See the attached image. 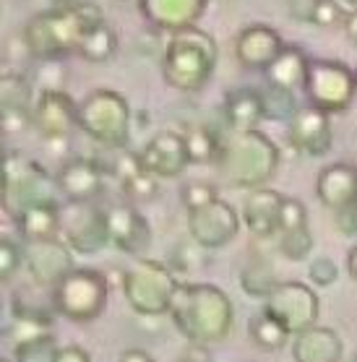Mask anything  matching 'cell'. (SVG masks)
Listing matches in <instances>:
<instances>
[{
    "label": "cell",
    "mask_w": 357,
    "mask_h": 362,
    "mask_svg": "<svg viewBox=\"0 0 357 362\" xmlns=\"http://www.w3.org/2000/svg\"><path fill=\"white\" fill-rule=\"evenodd\" d=\"M183 362H211V354H209L206 344H191L188 349V357Z\"/></svg>",
    "instance_id": "ee69618b"
},
{
    "label": "cell",
    "mask_w": 357,
    "mask_h": 362,
    "mask_svg": "<svg viewBox=\"0 0 357 362\" xmlns=\"http://www.w3.org/2000/svg\"><path fill=\"white\" fill-rule=\"evenodd\" d=\"M139 162H141L144 173L154 175L157 180H170V177H180V175L191 167L188 151L183 144V133L180 131H159L151 136L141 146Z\"/></svg>",
    "instance_id": "9a60e30c"
},
{
    "label": "cell",
    "mask_w": 357,
    "mask_h": 362,
    "mask_svg": "<svg viewBox=\"0 0 357 362\" xmlns=\"http://www.w3.org/2000/svg\"><path fill=\"white\" fill-rule=\"evenodd\" d=\"M55 182L60 190V201L66 198V204H94L105 193L107 173L97 159L71 157L60 165Z\"/></svg>",
    "instance_id": "4fadbf2b"
},
{
    "label": "cell",
    "mask_w": 357,
    "mask_h": 362,
    "mask_svg": "<svg viewBox=\"0 0 357 362\" xmlns=\"http://www.w3.org/2000/svg\"><path fill=\"white\" fill-rule=\"evenodd\" d=\"M120 185H123L125 198L133 201V204H146V201H154L159 196V180L154 175L144 173V170L133 173L131 177H125Z\"/></svg>",
    "instance_id": "e575fe53"
},
{
    "label": "cell",
    "mask_w": 357,
    "mask_h": 362,
    "mask_svg": "<svg viewBox=\"0 0 357 362\" xmlns=\"http://www.w3.org/2000/svg\"><path fill=\"white\" fill-rule=\"evenodd\" d=\"M341 26H344V34H347V40L357 47V8L349 11L347 16H344V24H341Z\"/></svg>",
    "instance_id": "f6af8a7d"
},
{
    "label": "cell",
    "mask_w": 357,
    "mask_h": 362,
    "mask_svg": "<svg viewBox=\"0 0 357 362\" xmlns=\"http://www.w3.org/2000/svg\"><path fill=\"white\" fill-rule=\"evenodd\" d=\"M303 91H305L310 107L321 110L326 115H339V112L349 110V105L357 97L355 71L341 60L310 58Z\"/></svg>",
    "instance_id": "9c48e42d"
},
{
    "label": "cell",
    "mask_w": 357,
    "mask_h": 362,
    "mask_svg": "<svg viewBox=\"0 0 357 362\" xmlns=\"http://www.w3.org/2000/svg\"><path fill=\"white\" fill-rule=\"evenodd\" d=\"M55 362H92L89 352L81 349V346H58V354H55Z\"/></svg>",
    "instance_id": "7bdbcfd3"
},
{
    "label": "cell",
    "mask_w": 357,
    "mask_h": 362,
    "mask_svg": "<svg viewBox=\"0 0 357 362\" xmlns=\"http://www.w3.org/2000/svg\"><path fill=\"white\" fill-rule=\"evenodd\" d=\"M34 97L32 86L24 76L3 74L0 76V112H11V110H32Z\"/></svg>",
    "instance_id": "4dcf8cb0"
},
{
    "label": "cell",
    "mask_w": 357,
    "mask_h": 362,
    "mask_svg": "<svg viewBox=\"0 0 357 362\" xmlns=\"http://www.w3.org/2000/svg\"><path fill=\"white\" fill-rule=\"evenodd\" d=\"M120 362H154V360H151V354L146 349H125L120 354Z\"/></svg>",
    "instance_id": "bcb514c9"
},
{
    "label": "cell",
    "mask_w": 357,
    "mask_h": 362,
    "mask_svg": "<svg viewBox=\"0 0 357 362\" xmlns=\"http://www.w3.org/2000/svg\"><path fill=\"white\" fill-rule=\"evenodd\" d=\"M287 141L305 157H326L334 146L332 115L310 105H300L298 112L287 120Z\"/></svg>",
    "instance_id": "2e32d148"
},
{
    "label": "cell",
    "mask_w": 357,
    "mask_h": 362,
    "mask_svg": "<svg viewBox=\"0 0 357 362\" xmlns=\"http://www.w3.org/2000/svg\"><path fill=\"white\" fill-rule=\"evenodd\" d=\"M42 204H63L55 175L37 159L21 151H6L0 177V209L11 222H16L26 209Z\"/></svg>",
    "instance_id": "5b68a950"
},
{
    "label": "cell",
    "mask_w": 357,
    "mask_h": 362,
    "mask_svg": "<svg viewBox=\"0 0 357 362\" xmlns=\"http://www.w3.org/2000/svg\"><path fill=\"white\" fill-rule=\"evenodd\" d=\"M308 227V209L300 198L284 196L282 206H279V219H276V235L279 232H290Z\"/></svg>",
    "instance_id": "d590c367"
},
{
    "label": "cell",
    "mask_w": 357,
    "mask_h": 362,
    "mask_svg": "<svg viewBox=\"0 0 357 362\" xmlns=\"http://www.w3.org/2000/svg\"><path fill=\"white\" fill-rule=\"evenodd\" d=\"M76 128L107 151L128 148L133 133V107L115 89H94L78 102Z\"/></svg>",
    "instance_id": "8992f818"
},
{
    "label": "cell",
    "mask_w": 357,
    "mask_h": 362,
    "mask_svg": "<svg viewBox=\"0 0 357 362\" xmlns=\"http://www.w3.org/2000/svg\"><path fill=\"white\" fill-rule=\"evenodd\" d=\"M3 162H6V148L0 151V177H3Z\"/></svg>",
    "instance_id": "c3c4849f"
},
{
    "label": "cell",
    "mask_w": 357,
    "mask_h": 362,
    "mask_svg": "<svg viewBox=\"0 0 357 362\" xmlns=\"http://www.w3.org/2000/svg\"><path fill=\"white\" fill-rule=\"evenodd\" d=\"M344 16L347 11L341 8L339 0H316V11H313V26H321V29H332V26L344 24Z\"/></svg>",
    "instance_id": "74e56055"
},
{
    "label": "cell",
    "mask_w": 357,
    "mask_h": 362,
    "mask_svg": "<svg viewBox=\"0 0 357 362\" xmlns=\"http://www.w3.org/2000/svg\"><path fill=\"white\" fill-rule=\"evenodd\" d=\"M352 71H355V78H357V68H352Z\"/></svg>",
    "instance_id": "816d5d0a"
},
{
    "label": "cell",
    "mask_w": 357,
    "mask_h": 362,
    "mask_svg": "<svg viewBox=\"0 0 357 362\" xmlns=\"http://www.w3.org/2000/svg\"><path fill=\"white\" fill-rule=\"evenodd\" d=\"M102 211L107 222L110 245L128 255H139L151 245V227L139 209L131 204H110Z\"/></svg>",
    "instance_id": "ac0fdd59"
},
{
    "label": "cell",
    "mask_w": 357,
    "mask_h": 362,
    "mask_svg": "<svg viewBox=\"0 0 357 362\" xmlns=\"http://www.w3.org/2000/svg\"><path fill=\"white\" fill-rule=\"evenodd\" d=\"M55 354H58V341L52 334L26 339L13 346V362H55Z\"/></svg>",
    "instance_id": "d6a6232c"
},
{
    "label": "cell",
    "mask_w": 357,
    "mask_h": 362,
    "mask_svg": "<svg viewBox=\"0 0 357 362\" xmlns=\"http://www.w3.org/2000/svg\"><path fill=\"white\" fill-rule=\"evenodd\" d=\"M248 334L258 346H264V349H274V352L276 349H282V346L290 341L287 329H284L276 318H271L266 310H261V313H256L253 318H250Z\"/></svg>",
    "instance_id": "f1b7e54d"
},
{
    "label": "cell",
    "mask_w": 357,
    "mask_h": 362,
    "mask_svg": "<svg viewBox=\"0 0 357 362\" xmlns=\"http://www.w3.org/2000/svg\"><path fill=\"white\" fill-rule=\"evenodd\" d=\"M282 49V34L269 24H248L235 37V58L248 71H266Z\"/></svg>",
    "instance_id": "d6986e66"
},
{
    "label": "cell",
    "mask_w": 357,
    "mask_h": 362,
    "mask_svg": "<svg viewBox=\"0 0 357 362\" xmlns=\"http://www.w3.org/2000/svg\"><path fill=\"white\" fill-rule=\"evenodd\" d=\"M261 91V102H264V120H276V123H287L295 112H298L300 102L295 97V91L279 89L266 83Z\"/></svg>",
    "instance_id": "f546056e"
},
{
    "label": "cell",
    "mask_w": 357,
    "mask_h": 362,
    "mask_svg": "<svg viewBox=\"0 0 357 362\" xmlns=\"http://www.w3.org/2000/svg\"><path fill=\"white\" fill-rule=\"evenodd\" d=\"M308 276L316 287H332L334 281L339 279V269H336L332 258L318 255L316 261H310V266H308Z\"/></svg>",
    "instance_id": "ab89813d"
},
{
    "label": "cell",
    "mask_w": 357,
    "mask_h": 362,
    "mask_svg": "<svg viewBox=\"0 0 357 362\" xmlns=\"http://www.w3.org/2000/svg\"><path fill=\"white\" fill-rule=\"evenodd\" d=\"M102 21L105 13L92 0H58L52 8L29 18L24 26V45L42 63H60L76 55L83 34Z\"/></svg>",
    "instance_id": "6da1fadb"
},
{
    "label": "cell",
    "mask_w": 357,
    "mask_h": 362,
    "mask_svg": "<svg viewBox=\"0 0 357 362\" xmlns=\"http://www.w3.org/2000/svg\"><path fill=\"white\" fill-rule=\"evenodd\" d=\"M180 133H183V144L191 165H211V162H216L219 141H222V133L216 128H211V125H191V128H185Z\"/></svg>",
    "instance_id": "83f0119b"
},
{
    "label": "cell",
    "mask_w": 357,
    "mask_h": 362,
    "mask_svg": "<svg viewBox=\"0 0 357 362\" xmlns=\"http://www.w3.org/2000/svg\"><path fill=\"white\" fill-rule=\"evenodd\" d=\"M308 63H310V58L305 55V49L298 47V45H284V49L274 58V63L264 71L266 83L279 86V89H287V91L303 89V81H305V74H308Z\"/></svg>",
    "instance_id": "d4e9b609"
},
{
    "label": "cell",
    "mask_w": 357,
    "mask_h": 362,
    "mask_svg": "<svg viewBox=\"0 0 357 362\" xmlns=\"http://www.w3.org/2000/svg\"><path fill=\"white\" fill-rule=\"evenodd\" d=\"M282 193L274 188H256L248 190L242 201L240 222L248 227L253 238L266 240L276 235V219H279V206H282Z\"/></svg>",
    "instance_id": "44dd1931"
},
{
    "label": "cell",
    "mask_w": 357,
    "mask_h": 362,
    "mask_svg": "<svg viewBox=\"0 0 357 362\" xmlns=\"http://www.w3.org/2000/svg\"><path fill=\"white\" fill-rule=\"evenodd\" d=\"M110 300V284L105 274L97 269L74 266L63 279L52 287V308L55 313L66 315L68 321L86 323L105 313Z\"/></svg>",
    "instance_id": "52a82bcc"
},
{
    "label": "cell",
    "mask_w": 357,
    "mask_h": 362,
    "mask_svg": "<svg viewBox=\"0 0 357 362\" xmlns=\"http://www.w3.org/2000/svg\"><path fill=\"white\" fill-rule=\"evenodd\" d=\"M24 269L40 287H55L71 269H74V255L71 247L60 238L52 240H34L24 243Z\"/></svg>",
    "instance_id": "e0dca14e"
},
{
    "label": "cell",
    "mask_w": 357,
    "mask_h": 362,
    "mask_svg": "<svg viewBox=\"0 0 357 362\" xmlns=\"http://www.w3.org/2000/svg\"><path fill=\"white\" fill-rule=\"evenodd\" d=\"M240 287L248 297H269V292L276 287L274 272L266 261H253L240 272Z\"/></svg>",
    "instance_id": "1f68e13d"
},
{
    "label": "cell",
    "mask_w": 357,
    "mask_h": 362,
    "mask_svg": "<svg viewBox=\"0 0 357 362\" xmlns=\"http://www.w3.org/2000/svg\"><path fill=\"white\" fill-rule=\"evenodd\" d=\"M347 272H349V276L357 281V243L349 247V253H347Z\"/></svg>",
    "instance_id": "7dc6e473"
},
{
    "label": "cell",
    "mask_w": 357,
    "mask_h": 362,
    "mask_svg": "<svg viewBox=\"0 0 357 362\" xmlns=\"http://www.w3.org/2000/svg\"><path fill=\"white\" fill-rule=\"evenodd\" d=\"M240 224V211L219 196L188 211V232L201 250H219L230 245L238 238Z\"/></svg>",
    "instance_id": "8fae6325"
},
{
    "label": "cell",
    "mask_w": 357,
    "mask_h": 362,
    "mask_svg": "<svg viewBox=\"0 0 357 362\" xmlns=\"http://www.w3.org/2000/svg\"><path fill=\"white\" fill-rule=\"evenodd\" d=\"M13 224H16L18 238L24 243L60 238V204L32 206Z\"/></svg>",
    "instance_id": "484cf974"
},
{
    "label": "cell",
    "mask_w": 357,
    "mask_h": 362,
    "mask_svg": "<svg viewBox=\"0 0 357 362\" xmlns=\"http://www.w3.org/2000/svg\"><path fill=\"white\" fill-rule=\"evenodd\" d=\"M341 354H344V344L339 334L318 323L295 334V341H292L295 362H341Z\"/></svg>",
    "instance_id": "603a6c76"
},
{
    "label": "cell",
    "mask_w": 357,
    "mask_h": 362,
    "mask_svg": "<svg viewBox=\"0 0 357 362\" xmlns=\"http://www.w3.org/2000/svg\"><path fill=\"white\" fill-rule=\"evenodd\" d=\"M24 269V250L11 238H0V281L13 279Z\"/></svg>",
    "instance_id": "8d00e7d4"
},
{
    "label": "cell",
    "mask_w": 357,
    "mask_h": 362,
    "mask_svg": "<svg viewBox=\"0 0 357 362\" xmlns=\"http://www.w3.org/2000/svg\"><path fill=\"white\" fill-rule=\"evenodd\" d=\"M76 112L78 102L66 89H42L32 105V125L47 141L68 139L76 128Z\"/></svg>",
    "instance_id": "5bb4252c"
},
{
    "label": "cell",
    "mask_w": 357,
    "mask_h": 362,
    "mask_svg": "<svg viewBox=\"0 0 357 362\" xmlns=\"http://www.w3.org/2000/svg\"><path fill=\"white\" fill-rule=\"evenodd\" d=\"M313 11H316V0H287V13L298 24H310L313 21Z\"/></svg>",
    "instance_id": "b9f144b4"
},
{
    "label": "cell",
    "mask_w": 357,
    "mask_h": 362,
    "mask_svg": "<svg viewBox=\"0 0 357 362\" xmlns=\"http://www.w3.org/2000/svg\"><path fill=\"white\" fill-rule=\"evenodd\" d=\"M216 196H219L216 188L214 185H209V182H185L183 190H180V201H183V206L188 209V211L209 204V201H214Z\"/></svg>",
    "instance_id": "f35d334b"
},
{
    "label": "cell",
    "mask_w": 357,
    "mask_h": 362,
    "mask_svg": "<svg viewBox=\"0 0 357 362\" xmlns=\"http://www.w3.org/2000/svg\"><path fill=\"white\" fill-rule=\"evenodd\" d=\"M219 3H230V0H219Z\"/></svg>",
    "instance_id": "f5cc1de1"
},
{
    "label": "cell",
    "mask_w": 357,
    "mask_h": 362,
    "mask_svg": "<svg viewBox=\"0 0 357 362\" xmlns=\"http://www.w3.org/2000/svg\"><path fill=\"white\" fill-rule=\"evenodd\" d=\"M352 362H357V357H355V360H352Z\"/></svg>",
    "instance_id": "db71d44e"
},
{
    "label": "cell",
    "mask_w": 357,
    "mask_h": 362,
    "mask_svg": "<svg viewBox=\"0 0 357 362\" xmlns=\"http://www.w3.org/2000/svg\"><path fill=\"white\" fill-rule=\"evenodd\" d=\"M219 60V47L214 37L199 26H188L170 34L162 55V76L170 89L177 91H201L211 81Z\"/></svg>",
    "instance_id": "277c9868"
},
{
    "label": "cell",
    "mask_w": 357,
    "mask_h": 362,
    "mask_svg": "<svg viewBox=\"0 0 357 362\" xmlns=\"http://www.w3.org/2000/svg\"><path fill=\"white\" fill-rule=\"evenodd\" d=\"M170 318L191 344H216L225 341L233 331L235 308L227 292L216 284H183L177 281V289L170 303Z\"/></svg>",
    "instance_id": "7a4b0ae2"
},
{
    "label": "cell",
    "mask_w": 357,
    "mask_h": 362,
    "mask_svg": "<svg viewBox=\"0 0 357 362\" xmlns=\"http://www.w3.org/2000/svg\"><path fill=\"white\" fill-rule=\"evenodd\" d=\"M117 45H120V40H117L115 29H112L107 21H102V24L92 26L89 32L83 34L81 42H78V47H76V55L83 58L86 63L100 66V63H107V60L115 58Z\"/></svg>",
    "instance_id": "4316f807"
},
{
    "label": "cell",
    "mask_w": 357,
    "mask_h": 362,
    "mask_svg": "<svg viewBox=\"0 0 357 362\" xmlns=\"http://www.w3.org/2000/svg\"><path fill=\"white\" fill-rule=\"evenodd\" d=\"M0 362H13L11 357H0Z\"/></svg>",
    "instance_id": "f907efd6"
},
{
    "label": "cell",
    "mask_w": 357,
    "mask_h": 362,
    "mask_svg": "<svg viewBox=\"0 0 357 362\" xmlns=\"http://www.w3.org/2000/svg\"><path fill=\"white\" fill-rule=\"evenodd\" d=\"M316 196L318 201L339 211L344 206L357 201V167L347 162H336V165H326L316 177Z\"/></svg>",
    "instance_id": "7402d4cb"
},
{
    "label": "cell",
    "mask_w": 357,
    "mask_h": 362,
    "mask_svg": "<svg viewBox=\"0 0 357 362\" xmlns=\"http://www.w3.org/2000/svg\"><path fill=\"white\" fill-rule=\"evenodd\" d=\"M216 167L230 185L242 190L266 188L279 167V146L261 128L235 131L227 128L219 141Z\"/></svg>",
    "instance_id": "3957f363"
},
{
    "label": "cell",
    "mask_w": 357,
    "mask_h": 362,
    "mask_svg": "<svg viewBox=\"0 0 357 362\" xmlns=\"http://www.w3.org/2000/svg\"><path fill=\"white\" fill-rule=\"evenodd\" d=\"M225 123L235 131H256L264 123V102L256 86H238L225 94Z\"/></svg>",
    "instance_id": "cb8c5ba5"
},
{
    "label": "cell",
    "mask_w": 357,
    "mask_h": 362,
    "mask_svg": "<svg viewBox=\"0 0 357 362\" xmlns=\"http://www.w3.org/2000/svg\"><path fill=\"white\" fill-rule=\"evenodd\" d=\"M177 289V279L170 266L141 258L125 272L123 276V295L125 303L131 305L133 313L144 318H157L170 310L172 295Z\"/></svg>",
    "instance_id": "ba28073f"
},
{
    "label": "cell",
    "mask_w": 357,
    "mask_h": 362,
    "mask_svg": "<svg viewBox=\"0 0 357 362\" xmlns=\"http://www.w3.org/2000/svg\"><path fill=\"white\" fill-rule=\"evenodd\" d=\"M334 216H336V227H339L341 235L355 238L357 235V201L344 206V209H339V211H334Z\"/></svg>",
    "instance_id": "60d3db41"
},
{
    "label": "cell",
    "mask_w": 357,
    "mask_h": 362,
    "mask_svg": "<svg viewBox=\"0 0 357 362\" xmlns=\"http://www.w3.org/2000/svg\"><path fill=\"white\" fill-rule=\"evenodd\" d=\"M276 238H279L276 240V247H279V253H282L287 261H305V258H310L313 245H316V240H313V235H310L308 227L279 232Z\"/></svg>",
    "instance_id": "836d02e7"
},
{
    "label": "cell",
    "mask_w": 357,
    "mask_h": 362,
    "mask_svg": "<svg viewBox=\"0 0 357 362\" xmlns=\"http://www.w3.org/2000/svg\"><path fill=\"white\" fill-rule=\"evenodd\" d=\"M264 310L282 323L290 337H295L318 323L321 300L305 281H276V287L266 297Z\"/></svg>",
    "instance_id": "30bf717a"
},
{
    "label": "cell",
    "mask_w": 357,
    "mask_h": 362,
    "mask_svg": "<svg viewBox=\"0 0 357 362\" xmlns=\"http://www.w3.org/2000/svg\"><path fill=\"white\" fill-rule=\"evenodd\" d=\"M60 235L81 255H97L110 245L105 211L94 204H60Z\"/></svg>",
    "instance_id": "7c38bea8"
},
{
    "label": "cell",
    "mask_w": 357,
    "mask_h": 362,
    "mask_svg": "<svg viewBox=\"0 0 357 362\" xmlns=\"http://www.w3.org/2000/svg\"><path fill=\"white\" fill-rule=\"evenodd\" d=\"M341 3H347L349 8H357V0H341Z\"/></svg>",
    "instance_id": "681fc988"
},
{
    "label": "cell",
    "mask_w": 357,
    "mask_h": 362,
    "mask_svg": "<svg viewBox=\"0 0 357 362\" xmlns=\"http://www.w3.org/2000/svg\"><path fill=\"white\" fill-rule=\"evenodd\" d=\"M209 3L211 0H139V11L149 26L175 34L196 26V21L206 13Z\"/></svg>",
    "instance_id": "ffe728a7"
}]
</instances>
